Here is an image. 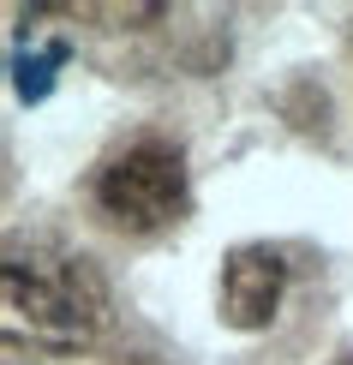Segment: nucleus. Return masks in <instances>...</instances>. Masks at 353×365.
Returning <instances> with one entry per match:
<instances>
[{"label": "nucleus", "mask_w": 353, "mask_h": 365, "mask_svg": "<svg viewBox=\"0 0 353 365\" xmlns=\"http://www.w3.org/2000/svg\"><path fill=\"white\" fill-rule=\"evenodd\" d=\"M0 294H6V336L30 341L42 354H84L108 329V282L84 252H66L54 240L6 246L0 264Z\"/></svg>", "instance_id": "nucleus-1"}, {"label": "nucleus", "mask_w": 353, "mask_h": 365, "mask_svg": "<svg viewBox=\"0 0 353 365\" xmlns=\"http://www.w3.org/2000/svg\"><path fill=\"white\" fill-rule=\"evenodd\" d=\"M96 204L102 216L126 234H156V227L180 222L192 204L186 186V156L168 138H132L126 150H114L96 174Z\"/></svg>", "instance_id": "nucleus-2"}, {"label": "nucleus", "mask_w": 353, "mask_h": 365, "mask_svg": "<svg viewBox=\"0 0 353 365\" xmlns=\"http://www.w3.org/2000/svg\"><path fill=\"white\" fill-rule=\"evenodd\" d=\"M287 287V257L275 246H234L222 264V324L264 329Z\"/></svg>", "instance_id": "nucleus-3"}, {"label": "nucleus", "mask_w": 353, "mask_h": 365, "mask_svg": "<svg viewBox=\"0 0 353 365\" xmlns=\"http://www.w3.org/2000/svg\"><path fill=\"white\" fill-rule=\"evenodd\" d=\"M60 60H66V42H48L42 54H24V60H19V96H24V102H42V96H48Z\"/></svg>", "instance_id": "nucleus-4"}, {"label": "nucleus", "mask_w": 353, "mask_h": 365, "mask_svg": "<svg viewBox=\"0 0 353 365\" xmlns=\"http://www.w3.org/2000/svg\"><path fill=\"white\" fill-rule=\"evenodd\" d=\"M114 365H162L156 354H126V359H114Z\"/></svg>", "instance_id": "nucleus-5"}, {"label": "nucleus", "mask_w": 353, "mask_h": 365, "mask_svg": "<svg viewBox=\"0 0 353 365\" xmlns=\"http://www.w3.org/2000/svg\"><path fill=\"white\" fill-rule=\"evenodd\" d=\"M335 365H353V354H342V359H335Z\"/></svg>", "instance_id": "nucleus-6"}]
</instances>
